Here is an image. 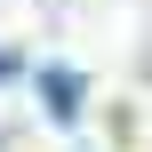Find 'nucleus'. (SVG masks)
Returning <instances> with one entry per match:
<instances>
[{
  "instance_id": "1",
  "label": "nucleus",
  "mask_w": 152,
  "mask_h": 152,
  "mask_svg": "<svg viewBox=\"0 0 152 152\" xmlns=\"http://www.w3.org/2000/svg\"><path fill=\"white\" fill-rule=\"evenodd\" d=\"M40 104H48L56 120H72V112H80V72H72V64H40Z\"/></svg>"
},
{
  "instance_id": "2",
  "label": "nucleus",
  "mask_w": 152,
  "mask_h": 152,
  "mask_svg": "<svg viewBox=\"0 0 152 152\" xmlns=\"http://www.w3.org/2000/svg\"><path fill=\"white\" fill-rule=\"evenodd\" d=\"M0 80H16V48H0Z\"/></svg>"
}]
</instances>
